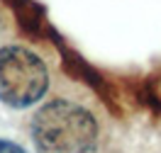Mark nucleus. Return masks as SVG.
Returning <instances> with one entry per match:
<instances>
[{
    "label": "nucleus",
    "mask_w": 161,
    "mask_h": 153,
    "mask_svg": "<svg viewBox=\"0 0 161 153\" xmlns=\"http://www.w3.org/2000/svg\"><path fill=\"white\" fill-rule=\"evenodd\" d=\"M37 153H91L98 143V122L73 100L47 102L30 124Z\"/></svg>",
    "instance_id": "f257e3e1"
},
{
    "label": "nucleus",
    "mask_w": 161,
    "mask_h": 153,
    "mask_svg": "<svg viewBox=\"0 0 161 153\" xmlns=\"http://www.w3.org/2000/svg\"><path fill=\"white\" fill-rule=\"evenodd\" d=\"M0 153H25V148L17 146V143H12V141H8V139H0Z\"/></svg>",
    "instance_id": "7ed1b4c3"
},
{
    "label": "nucleus",
    "mask_w": 161,
    "mask_h": 153,
    "mask_svg": "<svg viewBox=\"0 0 161 153\" xmlns=\"http://www.w3.org/2000/svg\"><path fill=\"white\" fill-rule=\"evenodd\" d=\"M0 29H3V10H0Z\"/></svg>",
    "instance_id": "20e7f679"
},
{
    "label": "nucleus",
    "mask_w": 161,
    "mask_h": 153,
    "mask_svg": "<svg viewBox=\"0 0 161 153\" xmlns=\"http://www.w3.org/2000/svg\"><path fill=\"white\" fill-rule=\"evenodd\" d=\"M49 88V71L34 51L10 44L0 49V102L25 110L42 100Z\"/></svg>",
    "instance_id": "f03ea898"
}]
</instances>
